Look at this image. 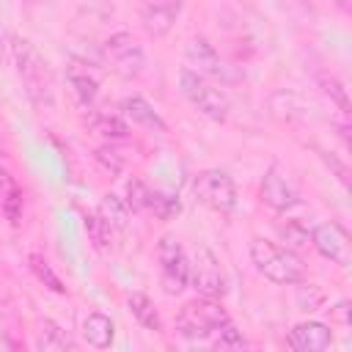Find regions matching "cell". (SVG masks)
<instances>
[{
    "label": "cell",
    "mask_w": 352,
    "mask_h": 352,
    "mask_svg": "<svg viewBox=\"0 0 352 352\" xmlns=\"http://www.w3.org/2000/svg\"><path fill=\"white\" fill-rule=\"evenodd\" d=\"M157 261H160V280L165 294H182L190 286V258L182 242L165 234L157 242Z\"/></svg>",
    "instance_id": "cell-5"
},
{
    "label": "cell",
    "mask_w": 352,
    "mask_h": 352,
    "mask_svg": "<svg viewBox=\"0 0 352 352\" xmlns=\"http://www.w3.org/2000/svg\"><path fill=\"white\" fill-rule=\"evenodd\" d=\"M36 349H41V352H74L77 349V344H74V338L60 327V324H55L52 319H44L41 324H38V336H36Z\"/></svg>",
    "instance_id": "cell-15"
},
{
    "label": "cell",
    "mask_w": 352,
    "mask_h": 352,
    "mask_svg": "<svg viewBox=\"0 0 352 352\" xmlns=\"http://www.w3.org/2000/svg\"><path fill=\"white\" fill-rule=\"evenodd\" d=\"M66 80L74 91V96L82 102V104H91L99 94V74L85 63V60H69L66 66Z\"/></svg>",
    "instance_id": "cell-13"
},
{
    "label": "cell",
    "mask_w": 352,
    "mask_h": 352,
    "mask_svg": "<svg viewBox=\"0 0 352 352\" xmlns=\"http://www.w3.org/2000/svg\"><path fill=\"white\" fill-rule=\"evenodd\" d=\"M121 113H124L129 121L140 124V126H148V129H157V132H165V129H168L165 121L160 118V113H157L143 96H126V99L121 102Z\"/></svg>",
    "instance_id": "cell-16"
},
{
    "label": "cell",
    "mask_w": 352,
    "mask_h": 352,
    "mask_svg": "<svg viewBox=\"0 0 352 352\" xmlns=\"http://www.w3.org/2000/svg\"><path fill=\"white\" fill-rule=\"evenodd\" d=\"M126 305H129L132 316H135L146 330H151V333H162V319H160L154 302H151L146 294H140V292L129 294V297H126Z\"/></svg>",
    "instance_id": "cell-20"
},
{
    "label": "cell",
    "mask_w": 352,
    "mask_h": 352,
    "mask_svg": "<svg viewBox=\"0 0 352 352\" xmlns=\"http://www.w3.org/2000/svg\"><path fill=\"white\" fill-rule=\"evenodd\" d=\"M322 160H324V162H327V165H330V168L336 170L338 182H341L344 187H349V170H346V165H344V162H338V160H336L333 154H322Z\"/></svg>",
    "instance_id": "cell-30"
},
{
    "label": "cell",
    "mask_w": 352,
    "mask_h": 352,
    "mask_svg": "<svg viewBox=\"0 0 352 352\" xmlns=\"http://www.w3.org/2000/svg\"><path fill=\"white\" fill-rule=\"evenodd\" d=\"M319 85H322V91L338 104V110L346 116V113H349V96H346V88H344L333 74H319Z\"/></svg>",
    "instance_id": "cell-27"
},
{
    "label": "cell",
    "mask_w": 352,
    "mask_h": 352,
    "mask_svg": "<svg viewBox=\"0 0 352 352\" xmlns=\"http://www.w3.org/2000/svg\"><path fill=\"white\" fill-rule=\"evenodd\" d=\"M94 157H96V162H99L104 170H110V173H121V170H124V165H126L124 154L118 151V146H116L113 140H107L104 146H99Z\"/></svg>",
    "instance_id": "cell-25"
},
{
    "label": "cell",
    "mask_w": 352,
    "mask_h": 352,
    "mask_svg": "<svg viewBox=\"0 0 352 352\" xmlns=\"http://www.w3.org/2000/svg\"><path fill=\"white\" fill-rule=\"evenodd\" d=\"M190 283L201 292V297L217 300L226 294V278L220 272V264L206 248H198L192 261H190Z\"/></svg>",
    "instance_id": "cell-9"
},
{
    "label": "cell",
    "mask_w": 352,
    "mask_h": 352,
    "mask_svg": "<svg viewBox=\"0 0 352 352\" xmlns=\"http://www.w3.org/2000/svg\"><path fill=\"white\" fill-rule=\"evenodd\" d=\"M28 261H30V270L36 272V278H38L44 286H50V289H52V292H58V294H66L63 280L52 272V267H50V261H47V258H41V256H36V253H33Z\"/></svg>",
    "instance_id": "cell-24"
},
{
    "label": "cell",
    "mask_w": 352,
    "mask_h": 352,
    "mask_svg": "<svg viewBox=\"0 0 352 352\" xmlns=\"http://www.w3.org/2000/svg\"><path fill=\"white\" fill-rule=\"evenodd\" d=\"M338 8H344V11H349V6H352V0H333Z\"/></svg>",
    "instance_id": "cell-32"
},
{
    "label": "cell",
    "mask_w": 352,
    "mask_h": 352,
    "mask_svg": "<svg viewBox=\"0 0 352 352\" xmlns=\"http://www.w3.org/2000/svg\"><path fill=\"white\" fill-rule=\"evenodd\" d=\"M286 344L294 352H324L333 344V333L322 322H300L289 330Z\"/></svg>",
    "instance_id": "cell-12"
},
{
    "label": "cell",
    "mask_w": 352,
    "mask_h": 352,
    "mask_svg": "<svg viewBox=\"0 0 352 352\" xmlns=\"http://www.w3.org/2000/svg\"><path fill=\"white\" fill-rule=\"evenodd\" d=\"M129 212L132 209L126 206V201L121 195H116V192H107L102 198V204H99V214L110 223L113 231H124L129 226Z\"/></svg>",
    "instance_id": "cell-21"
},
{
    "label": "cell",
    "mask_w": 352,
    "mask_h": 352,
    "mask_svg": "<svg viewBox=\"0 0 352 352\" xmlns=\"http://www.w3.org/2000/svg\"><path fill=\"white\" fill-rule=\"evenodd\" d=\"M82 336L94 349H107L113 344V338H116V324H113L110 316L94 311V314H88L82 319Z\"/></svg>",
    "instance_id": "cell-14"
},
{
    "label": "cell",
    "mask_w": 352,
    "mask_h": 352,
    "mask_svg": "<svg viewBox=\"0 0 352 352\" xmlns=\"http://www.w3.org/2000/svg\"><path fill=\"white\" fill-rule=\"evenodd\" d=\"M184 0H140V25L151 38H162L182 16Z\"/></svg>",
    "instance_id": "cell-8"
},
{
    "label": "cell",
    "mask_w": 352,
    "mask_h": 352,
    "mask_svg": "<svg viewBox=\"0 0 352 352\" xmlns=\"http://www.w3.org/2000/svg\"><path fill=\"white\" fill-rule=\"evenodd\" d=\"M11 52H14V63L22 77L28 99L36 107H52V80H50L47 60L38 55V50L28 38H19V36L11 38Z\"/></svg>",
    "instance_id": "cell-2"
},
{
    "label": "cell",
    "mask_w": 352,
    "mask_h": 352,
    "mask_svg": "<svg viewBox=\"0 0 352 352\" xmlns=\"http://www.w3.org/2000/svg\"><path fill=\"white\" fill-rule=\"evenodd\" d=\"M179 91L201 116H206L212 121H226L231 113V99L226 96V91L192 69H184L179 74Z\"/></svg>",
    "instance_id": "cell-4"
},
{
    "label": "cell",
    "mask_w": 352,
    "mask_h": 352,
    "mask_svg": "<svg viewBox=\"0 0 352 352\" xmlns=\"http://www.w3.org/2000/svg\"><path fill=\"white\" fill-rule=\"evenodd\" d=\"M187 58H190V63H192V72H198V74H223V63H220V58H217V52L204 41V38H192L190 44H187Z\"/></svg>",
    "instance_id": "cell-17"
},
{
    "label": "cell",
    "mask_w": 352,
    "mask_h": 352,
    "mask_svg": "<svg viewBox=\"0 0 352 352\" xmlns=\"http://www.w3.org/2000/svg\"><path fill=\"white\" fill-rule=\"evenodd\" d=\"M0 204H3L6 217L14 226H19L22 223V190H19L16 179L6 168H0Z\"/></svg>",
    "instance_id": "cell-18"
},
{
    "label": "cell",
    "mask_w": 352,
    "mask_h": 352,
    "mask_svg": "<svg viewBox=\"0 0 352 352\" xmlns=\"http://www.w3.org/2000/svg\"><path fill=\"white\" fill-rule=\"evenodd\" d=\"M82 226H85V231H88V239L94 242V248L96 250H110L113 248V228H110V223L102 217V214H94V212H85L82 214Z\"/></svg>",
    "instance_id": "cell-22"
},
{
    "label": "cell",
    "mask_w": 352,
    "mask_h": 352,
    "mask_svg": "<svg viewBox=\"0 0 352 352\" xmlns=\"http://www.w3.org/2000/svg\"><path fill=\"white\" fill-rule=\"evenodd\" d=\"M212 346H214V349H245V346H248V341H245V336H242L231 322H226V324L214 333Z\"/></svg>",
    "instance_id": "cell-26"
},
{
    "label": "cell",
    "mask_w": 352,
    "mask_h": 352,
    "mask_svg": "<svg viewBox=\"0 0 352 352\" xmlns=\"http://www.w3.org/2000/svg\"><path fill=\"white\" fill-rule=\"evenodd\" d=\"M333 314H336V316H338V319H341V322H344V324H346V322H349V316H346V314H349V305H346V302H344V300H341V302H338V305H336V308H333Z\"/></svg>",
    "instance_id": "cell-31"
},
{
    "label": "cell",
    "mask_w": 352,
    "mask_h": 352,
    "mask_svg": "<svg viewBox=\"0 0 352 352\" xmlns=\"http://www.w3.org/2000/svg\"><path fill=\"white\" fill-rule=\"evenodd\" d=\"M226 322H231V316H228V311L214 297L190 300L176 314V330H179V336H184L190 341H206V338H212Z\"/></svg>",
    "instance_id": "cell-3"
},
{
    "label": "cell",
    "mask_w": 352,
    "mask_h": 352,
    "mask_svg": "<svg viewBox=\"0 0 352 352\" xmlns=\"http://www.w3.org/2000/svg\"><path fill=\"white\" fill-rule=\"evenodd\" d=\"M148 192H151V187H146L140 179H129L126 182V206L132 209V212H146L148 209Z\"/></svg>",
    "instance_id": "cell-28"
},
{
    "label": "cell",
    "mask_w": 352,
    "mask_h": 352,
    "mask_svg": "<svg viewBox=\"0 0 352 352\" xmlns=\"http://www.w3.org/2000/svg\"><path fill=\"white\" fill-rule=\"evenodd\" d=\"M192 190L198 195V201L204 206H209L212 212H220V214H228L236 209V187H234V179L220 170V168H206L195 176L192 182Z\"/></svg>",
    "instance_id": "cell-6"
},
{
    "label": "cell",
    "mask_w": 352,
    "mask_h": 352,
    "mask_svg": "<svg viewBox=\"0 0 352 352\" xmlns=\"http://www.w3.org/2000/svg\"><path fill=\"white\" fill-rule=\"evenodd\" d=\"M311 245L319 250V256L330 258L333 264L346 267L352 258V242L349 234L338 226V223H322L311 231Z\"/></svg>",
    "instance_id": "cell-10"
},
{
    "label": "cell",
    "mask_w": 352,
    "mask_h": 352,
    "mask_svg": "<svg viewBox=\"0 0 352 352\" xmlns=\"http://www.w3.org/2000/svg\"><path fill=\"white\" fill-rule=\"evenodd\" d=\"M146 212H154L160 220H173V217L182 212V204H179L176 195L151 190V192H148V209H146Z\"/></svg>",
    "instance_id": "cell-23"
},
{
    "label": "cell",
    "mask_w": 352,
    "mask_h": 352,
    "mask_svg": "<svg viewBox=\"0 0 352 352\" xmlns=\"http://www.w3.org/2000/svg\"><path fill=\"white\" fill-rule=\"evenodd\" d=\"M88 126L96 132V135H102L104 140H124L126 135H129V126H126V121L121 118V116H116V113H107V110H94L91 116H88Z\"/></svg>",
    "instance_id": "cell-19"
},
{
    "label": "cell",
    "mask_w": 352,
    "mask_h": 352,
    "mask_svg": "<svg viewBox=\"0 0 352 352\" xmlns=\"http://www.w3.org/2000/svg\"><path fill=\"white\" fill-rule=\"evenodd\" d=\"M102 55L107 60V66L118 74V77H140L143 74V66H146V58H143V50L140 44L129 36V33H113L104 44H102Z\"/></svg>",
    "instance_id": "cell-7"
},
{
    "label": "cell",
    "mask_w": 352,
    "mask_h": 352,
    "mask_svg": "<svg viewBox=\"0 0 352 352\" xmlns=\"http://www.w3.org/2000/svg\"><path fill=\"white\" fill-rule=\"evenodd\" d=\"M250 261L256 264V270L267 280H272L278 286L300 283L305 275V264L292 248H280V245L261 239V236H256L250 242Z\"/></svg>",
    "instance_id": "cell-1"
},
{
    "label": "cell",
    "mask_w": 352,
    "mask_h": 352,
    "mask_svg": "<svg viewBox=\"0 0 352 352\" xmlns=\"http://www.w3.org/2000/svg\"><path fill=\"white\" fill-rule=\"evenodd\" d=\"M258 195H261V201H264L270 209H275V212H286V209H292V206L300 204L297 187L292 184V179H289L278 165L267 168L264 179H261V187H258Z\"/></svg>",
    "instance_id": "cell-11"
},
{
    "label": "cell",
    "mask_w": 352,
    "mask_h": 352,
    "mask_svg": "<svg viewBox=\"0 0 352 352\" xmlns=\"http://www.w3.org/2000/svg\"><path fill=\"white\" fill-rule=\"evenodd\" d=\"M283 236H286V242H292V245H308V242H311V234L302 231L297 220H292V223L283 228Z\"/></svg>",
    "instance_id": "cell-29"
}]
</instances>
